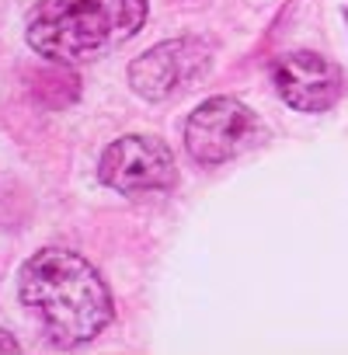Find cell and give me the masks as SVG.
<instances>
[{
	"label": "cell",
	"mask_w": 348,
	"mask_h": 355,
	"mask_svg": "<svg viewBox=\"0 0 348 355\" xmlns=\"http://www.w3.org/2000/svg\"><path fill=\"white\" fill-rule=\"evenodd\" d=\"M18 296L56 348L94 341L115 317L101 272L77 251L42 248L18 272Z\"/></svg>",
	"instance_id": "6da1fadb"
},
{
	"label": "cell",
	"mask_w": 348,
	"mask_h": 355,
	"mask_svg": "<svg viewBox=\"0 0 348 355\" xmlns=\"http://www.w3.org/2000/svg\"><path fill=\"white\" fill-rule=\"evenodd\" d=\"M146 0H39L25 42L53 63L80 67L129 42L146 25Z\"/></svg>",
	"instance_id": "7a4b0ae2"
},
{
	"label": "cell",
	"mask_w": 348,
	"mask_h": 355,
	"mask_svg": "<svg viewBox=\"0 0 348 355\" xmlns=\"http://www.w3.org/2000/svg\"><path fill=\"white\" fill-rule=\"evenodd\" d=\"M213 70V46L202 39H167L136 56L125 70L132 94H139L150 105L174 101L189 94L195 84H202Z\"/></svg>",
	"instance_id": "3957f363"
},
{
	"label": "cell",
	"mask_w": 348,
	"mask_h": 355,
	"mask_svg": "<svg viewBox=\"0 0 348 355\" xmlns=\"http://www.w3.org/2000/svg\"><path fill=\"white\" fill-rule=\"evenodd\" d=\"M98 178L119 196H150V192H171L178 185V164L164 139L129 132L105 146L98 160Z\"/></svg>",
	"instance_id": "277c9868"
},
{
	"label": "cell",
	"mask_w": 348,
	"mask_h": 355,
	"mask_svg": "<svg viewBox=\"0 0 348 355\" xmlns=\"http://www.w3.org/2000/svg\"><path fill=\"white\" fill-rule=\"evenodd\" d=\"M261 125L254 119V112L237 101V98H209L202 101L189 122H185V150L192 153L195 164L202 167H216L234 160L237 153H244L254 139H258Z\"/></svg>",
	"instance_id": "5b68a950"
},
{
	"label": "cell",
	"mask_w": 348,
	"mask_h": 355,
	"mask_svg": "<svg viewBox=\"0 0 348 355\" xmlns=\"http://www.w3.org/2000/svg\"><path fill=\"white\" fill-rule=\"evenodd\" d=\"M272 84L289 108L310 112V115L327 112L345 91V77H341L338 63H331L327 56L310 53V49L282 53L272 63Z\"/></svg>",
	"instance_id": "8992f818"
},
{
	"label": "cell",
	"mask_w": 348,
	"mask_h": 355,
	"mask_svg": "<svg viewBox=\"0 0 348 355\" xmlns=\"http://www.w3.org/2000/svg\"><path fill=\"white\" fill-rule=\"evenodd\" d=\"M345 18H348V11H345Z\"/></svg>",
	"instance_id": "52a82bcc"
}]
</instances>
